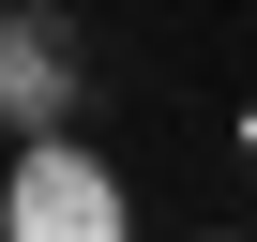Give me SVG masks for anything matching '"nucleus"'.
I'll list each match as a JSON object with an SVG mask.
<instances>
[{
    "instance_id": "f257e3e1",
    "label": "nucleus",
    "mask_w": 257,
    "mask_h": 242,
    "mask_svg": "<svg viewBox=\"0 0 257 242\" xmlns=\"http://www.w3.org/2000/svg\"><path fill=\"white\" fill-rule=\"evenodd\" d=\"M0 242H137L121 227V182H106V152H76L61 121L16 152V182H0Z\"/></svg>"
},
{
    "instance_id": "f03ea898",
    "label": "nucleus",
    "mask_w": 257,
    "mask_h": 242,
    "mask_svg": "<svg viewBox=\"0 0 257 242\" xmlns=\"http://www.w3.org/2000/svg\"><path fill=\"white\" fill-rule=\"evenodd\" d=\"M76 91H91L76 16H61V0H0V121L46 137V121H76Z\"/></svg>"
},
{
    "instance_id": "7ed1b4c3",
    "label": "nucleus",
    "mask_w": 257,
    "mask_h": 242,
    "mask_svg": "<svg viewBox=\"0 0 257 242\" xmlns=\"http://www.w3.org/2000/svg\"><path fill=\"white\" fill-rule=\"evenodd\" d=\"M242 167H257V106H242Z\"/></svg>"
},
{
    "instance_id": "20e7f679",
    "label": "nucleus",
    "mask_w": 257,
    "mask_h": 242,
    "mask_svg": "<svg viewBox=\"0 0 257 242\" xmlns=\"http://www.w3.org/2000/svg\"><path fill=\"white\" fill-rule=\"evenodd\" d=\"M212 242H242V227H212Z\"/></svg>"
}]
</instances>
